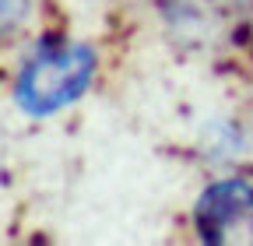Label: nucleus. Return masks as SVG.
<instances>
[{"mask_svg": "<svg viewBox=\"0 0 253 246\" xmlns=\"http://www.w3.org/2000/svg\"><path fill=\"white\" fill-rule=\"evenodd\" d=\"M95 74V53L78 42L46 46L25 64L18 78V102L32 116H49L84 95Z\"/></svg>", "mask_w": 253, "mask_h": 246, "instance_id": "obj_1", "label": "nucleus"}, {"mask_svg": "<svg viewBox=\"0 0 253 246\" xmlns=\"http://www.w3.org/2000/svg\"><path fill=\"white\" fill-rule=\"evenodd\" d=\"M194 225L204 243L253 246V187L243 179H221L197 201Z\"/></svg>", "mask_w": 253, "mask_h": 246, "instance_id": "obj_2", "label": "nucleus"}, {"mask_svg": "<svg viewBox=\"0 0 253 246\" xmlns=\"http://www.w3.org/2000/svg\"><path fill=\"white\" fill-rule=\"evenodd\" d=\"M169 11L186 36L218 39L236 25L243 0H169Z\"/></svg>", "mask_w": 253, "mask_h": 246, "instance_id": "obj_3", "label": "nucleus"}, {"mask_svg": "<svg viewBox=\"0 0 253 246\" xmlns=\"http://www.w3.org/2000/svg\"><path fill=\"white\" fill-rule=\"evenodd\" d=\"M25 14H28V0H0V32H11Z\"/></svg>", "mask_w": 253, "mask_h": 246, "instance_id": "obj_4", "label": "nucleus"}]
</instances>
